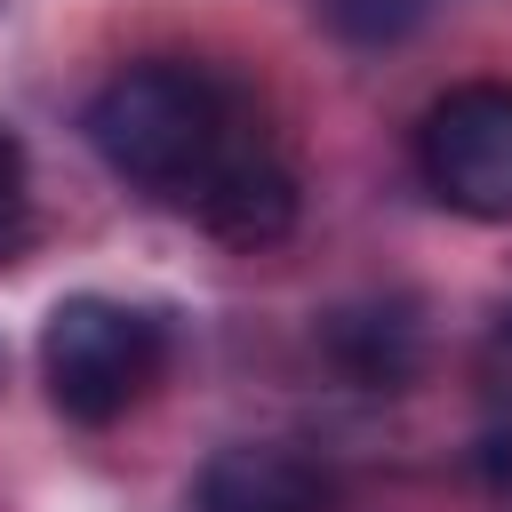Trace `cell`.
<instances>
[{
	"label": "cell",
	"mask_w": 512,
	"mask_h": 512,
	"mask_svg": "<svg viewBox=\"0 0 512 512\" xmlns=\"http://www.w3.org/2000/svg\"><path fill=\"white\" fill-rule=\"evenodd\" d=\"M160 360H168L160 320L120 304V296H64L48 312V328H40V376H48V400L72 424L128 416L152 392Z\"/></svg>",
	"instance_id": "2"
},
{
	"label": "cell",
	"mask_w": 512,
	"mask_h": 512,
	"mask_svg": "<svg viewBox=\"0 0 512 512\" xmlns=\"http://www.w3.org/2000/svg\"><path fill=\"white\" fill-rule=\"evenodd\" d=\"M24 216H32V176H24V144L0 128V256L24 240Z\"/></svg>",
	"instance_id": "7"
},
{
	"label": "cell",
	"mask_w": 512,
	"mask_h": 512,
	"mask_svg": "<svg viewBox=\"0 0 512 512\" xmlns=\"http://www.w3.org/2000/svg\"><path fill=\"white\" fill-rule=\"evenodd\" d=\"M328 360L368 392H400L416 376V360H424V336H416V320L400 304H368V312L328 320Z\"/></svg>",
	"instance_id": "5"
},
{
	"label": "cell",
	"mask_w": 512,
	"mask_h": 512,
	"mask_svg": "<svg viewBox=\"0 0 512 512\" xmlns=\"http://www.w3.org/2000/svg\"><path fill=\"white\" fill-rule=\"evenodd\" d=\"M488 376H496V392H512V312H504L496 336H488Z\"/></svg>",
	"instance_id": "8"
},
{
	"label": "cell",
	"mask_w": 512,
	"mask_h": 512,
	"mask_svg": "<svg viewBox=\"0 0 512 512\" xmlns=\"http://www.w3.org/2000/svg\"><path fill=\"white\" fill-rule=\"evenodd\" d=\"M192 512H328V472L280 440H240L200 464Z\"/></svg>",
	"instance_id": "4"
},
{
	"label": "cell",
	"mask_w": 512,
	"mask_h": 512,
	"mask_svg": "<svg viewBox=\"0 0 512 512\" xmlns=\"http://www.w3.org/2000/svg\"><path fill=\"white\" fill-rule=\"evenodd\" d=\"M416 168L440 208L472 224H512V88L464 80L416 128Z\"/></svg>",
	"instance_id": "3"
},
{
	"label": "cell",
	"mask_w": 512,
	"mask_h": 512,
	"mask_svg": "<svg viewBox=\"0 0 512 512\" xmlns=\"http://www.w3.org/2000/svg\"><path fill=\"white\" fill-rule=\"evenodd\" d=\"M88 144L112 176L184 208L200 232L232 248H272L296 224V168L272 120L248 88H232L208 64L144 56L112 72L88 104Z\"/></svg>",
	"instance_id": "1"
},
{
	"label": "cell",
	"mask_w": 512,
	"mask_h": 512,
	"mask_svg": "<svg viewBox=\"0 0 512 512\" xmlns=\"http://www.w3.org/2000/svg\"><path fill=\"white\" fill-rule=\"evenodd\" d=\"M320 8H328V24L344 40H400L424 0H320Z\"/></svg>",
	"instance_id": "6"
}]
</instances>
